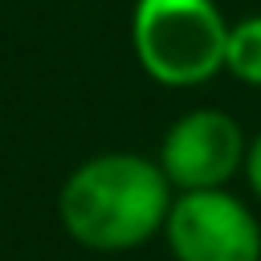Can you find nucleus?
I'll list each match as a JSON object with an SVG mask.
<instances>
[{
    "mask_svg": "<svg viewBox=\"0 0 261 261\" xmlns=\"http://www.w3.org/2000/svg\"><path fill=\"white\" fill-rule=\"evenodd\" d=\"M159 163L139 155H98L82 163L61 188V220L86 249H130L167 224L171 192Z\"/></svg>",
    "mask_w": 261,
    "mask_h": 261,
    "instance_id": "f257e3e1",
    "label": "nucleus"
},
{
    "mask_svg": "<svg viewBox=\"0 0 261 261\" xmlns=\"http://www.w3.org/2000/svg\"><path fill=\"white\" fill-rule=\"evenodd\" d=\"M130 41L139 65L163 86L208 82L228 53V29L212 0H139Z\"/></svg>",
    "mask_w": 261,
    "mask_h": 261,
    "instance_id": "f03ea898",
    "label": "nucleus"
},
{
    "mask_svg": "<svg viewBox=\"0 0 261 261\" xmlns=\"http://www.w3.org/2000/svg\"><path fill=\"white\" fill-rule=\"evenodd\" d=\"M167 241L179 261H261L253 212L220 188L184 192L167 212Z\"/></svg>",
    "mask_w": 261,
    "mask_h": 261,
    "instance_id": "7ed1b4c3",
    "label": "nucleus"
},
{
    "mask_svg": "<svg viewBox=\"0 0 261 261\" xmlns=\"http://www.w3.org/2000/svg\"><path fill=\"white\" fill-rule=\"evenodd\" d=\"M163 175L184 192L220 188L241 163V130L220 110L184 114L163 139Z\"/></svg>",
    "mask_w": 261,
    "mask_h": 261,
    "instance_id": "20e7f679",
    "label": "nucleus"
},
{
    "mask_svg": "<svg viewBox=\"0 0 261 261\" xmlns=\"http://www.w3.org/2000/svg\"><path fill=\"white\" fill-rule=\"evenodd\" d=\"M228 73H237L241 82L261 86V16L241 20L237 29H228V53H224Z\"/></svg>",
    "mask_w": 261,
    "mask_h": 261,
    "instance_id": "39448f33",
    "label": "nucleus"
},
{
    "mask_svg": "<svg viewBox=\"0 0 261 261\" xmlns=\"http://www.w3.org/2000/svg\"><path fill=\"white\" fill-rule=\"evenodd\" d=\"M245 167H249V184H253V192L261 196V135H257V143L249 147V159H245Z\"/></svg>",
    "mask_w": 261,
    "mask_h": 261,
    "instance_id": "423d86ee",
    "label": "nucleus"
}]
</instances>
